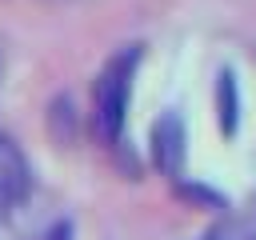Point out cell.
Here are the masks:
<instances>
[{
    "instance_id": "obj_3",
    "label": "cell",
    "mask_w": 256,
    "mask_h": 240,
    "mask_svg": "<svg viewBox=\"0 0 256 240\" xmlns=\"http://www.w3.org/2000/svg\"><path fill=\"white\" fill-rule=\"evenodd\" d=\"M32 188V168H28V156L20 152V144L12 136L0 132V212L16 208Z\"/></svg>"
},
{
    "instance_id": "obj_9",
    "label": "cell",
    "mask_w": 256,
    "mask_h": 240,
    "mask_svg": "<svg viewBox=\"0 0 256 240\" xmlns=\"http://www.w3.org/2000/svg\"><path fill=\"white\" fill-rule=\"evenodd\" d=\"M0 220H4V212H0Z\"/></svg>"
},
{
    "instance_id": "obj_2",
    "label": "cell",
    "mask_w": 256,
    "mask_h": 240,
    "mask_svg": "<svg viewBox=\"0 0 256 240\" xmlns=\"http://www.w3.org/2000/svg\"><path fill=\"white\" fill-rule=\"evenodd\" d=\"M152 164L168 176V180H180L184 172V156H188V132H184V120L180 112H164L156 124H152Z\"/></svg>"
},
{
    "instance_id": "obj_5",
    "label": "cell",
    "mask_w": 256,
    "mask_h": 240,
    "mask_svg": "<svg viewBox=\"0 0 256 240\" xmlns=\"http://www.w3.org/2000/svg\"><path fill=\"white\" fill-rule=\"evenodd\" d=\"M216 120L224 136H236L240 128V88H236V72H220L216 76Z\"/></svg>"
},
{
    "instance_id": "obj_4",
    "label": "cell",
    "mask_w": 256,
    "mask_h": 240,
    "mask_svg": "<svg viewBox=\"0 0 256 240\" xmlns=\"http://www.w3.org/2000/svg\"><path fill=\"white\" fill-rule=\"evenodd\" d=\"M200 240H256V192L236 212H224Z\"/></svg>"
},
{
    "instance_id": "obj_1",
    "label": "cell",
    "mask_w": 256,
    "mask_h": 240,
    "mask_svg": "<svg viewBox=\"0 0 256 240\" xmlns=\"http://www.w3.org/2000/svg\"><path fill=\"white\" fill-rule=\"evenodd\" d=\"M136 64H140V44H128V48H120V52L100 68V76H96L92 100H96V132H100L104 144H120Z\"/></svg>"
},
{
    "instance_id": "obj_8",
    "label": "cell",
    "mask_w": 256,
    "mask_h": 240,
    "mask_svg": "<svg viewBox=\"0 0 256 240\" xmlns=\"http://www.w3.org/2000/svg\"><path fill=\"white\" fill-rule=\"evenodd\" d=\"M44 240H76V228H72V220H56V224L44 232Z\"/></svg>"
},
{
    "instance_id": "obj_6",
    "label": "cell",
    "mask_w": 256,
    "mask_h": 240,
    "mask_svg": "<svg viewBox=\"0 0 256 240\" xmlns=\"http://www.w3.org/2000/svg\"><path fill=\"white\" fill-rule=\"evenodd\" d=\"M48 132H52L56 144L76 140V104H72V96H56L48 104Z\"/></svg>"
},
{
    "instance_id": "obj_7",
    "label": "cell",
    "mask_w": 256,
    "mask_h": 240,
    "mask_svg": "<svg viewBox=\"0 0 256 240\" xmlns=\"http://www.w3.org/2000/svg\"><path fill=\"white\" fill-rule=\"evenodd\" d=\"M180 196H184V200H200V204H208V208H220V196L208 192V188H200V184H180Z\"/></svg>"
}]
</instances>
